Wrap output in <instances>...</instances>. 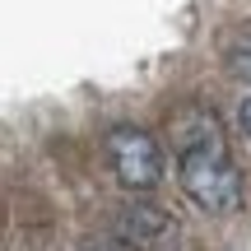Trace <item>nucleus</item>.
I'll list each match as a JSON object with an SVG mask.
<instances>
[{
	"label": "nucleus",
	"mask_w": 251,
	"mask_h": 251,
	"mask_svg": "<svg viewBox=\"0 0 251 251\" xmlns=\"http://www.w3.org/2000/svg\"><path fill=\"white\" fill-rule=\"evenodd\" d=\"M107 158L117 168V177L130 191H153L163 181V149L153 135L135 130V126H117L107 135Z\"/></svg>",
	"instance_id": "nucleus-2"
},
{
	"label": "nucleus",
	"mask_w": 251,
	"mask_h": 251,
	"mask_svg": "<svg viewBox=\"0 0 251 251\" xmlns=\"http://www.w3.org/2000/svg\"><path fill=\"white\" fill-rule=\"evenodd\" d=\"M126 247H130V242H121V237H117V242H89L84 251H126Z\"/></svg>",
	"instance_id": "nucleus-6"
},
{
	"label": "nucleus",
	"mask_w": 251,
	"mask_h": 251,
	"mask_svg": "<svg viewBox=\"0 0 251 251\" xmlns=\"http://www.w3.org/2000/svg\"><path fill=\"white\" fill-rule=\"evenodd\" d=\"M237 121H242V135L251 140V93L242 98V107H237Z\"/></svg>",
	"instance_id": "nucleus-5"
},
{
	"label": "nucleus",
	"mask_w": 251,
	"mask_h": 251,
	"mask_svg": "<svg viewBox=\"0 0 251 251\" xmlns=\"http://www.w3.org/2000/svg\"><path fill=\"white\" fill-rule=\"evenodd\" d=\"M228 70H233L237 79H247V84H251V33L233 42V51H228Z\"/></svg>",
	"instance_id": "nucleus-4"
},
{
	"label": "nucleus",
	"mask_w": 251,
	"mask_h": 251,
	"mask_svg": "<svg viewBox=\"0 0 251 251\" xmlns=\"http://www.w3.org/2000/svg\"><path fill=\"white\" fill-rule=\"evenodd\" d=\"M177 181L205 214H233L242 205L247 186L237 163L228 158V144H205V149H181L177 153Z\"/></svg>",
	"instance_id": "nucleus-1"
},
{
	"label": "nucleus",
	"mask_w": 251,
	"mask_h": 251,
	"mask_svg": "<svg viewBox=\"0 0 251 251\" xmlns=\"http://www.w3.org/2000/svg\"><path fill=\"white\" fill-rule=\"evenodd\" d=\"M117 237L130 247H168L177 242V224H172L168 209L149 205V200H130L117 214Z\"/></svg>",
	"instance_id": "nucleus-3"
}]
</instances>
